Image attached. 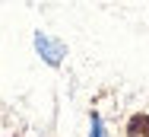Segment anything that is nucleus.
Instances as JSON below:
<instances>
[{
  "mask_svg": "<svg viewBox=\"0 0 149 137\" xmlns=\"http://www.w3.org/2000/svg\"><path fill=\"white\" fill-rule=\"evenodd\" d=\"M35 48L45 57V64H51V67H60V61L67 54V45L57 42V38H51L48 32H35Z\"/></svg>",
  "mask_w": 149,
  "mask_h": 137,
  "instance_id": "obj_1",
  "label": "nucleus"
},
{
  "mask_svg": "<svg viewBox=\"0 0 149 137\" xmlns=\"http://www.w3.org/2000/svg\"><path fill=\"white\" fill-rule=\"evenodd\" d=\"M127 137H149V115H133L127 121Z\"/></svg>",
  "mask_w": 149,
  "mask_h": 137,
  "instance_id": "obj_2",
  "label": "nucleus"
},
{
  "mask_svg": "<svg viewBox=\"0 0 149 137\" xmlns=\"http://www.w3.org/2000/svg\"><path fill=\"white\" fill-rule=\"evenodd\" d=\"M89 137H102V118L98 115H92V134Z\"/></svg>",
  "mask_w": 149,
  "mask_h": 137,
  "instance_id": "obj_3",
  "label": "nucleus"
}]
</instances>
